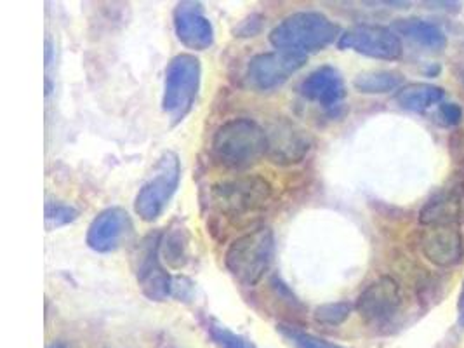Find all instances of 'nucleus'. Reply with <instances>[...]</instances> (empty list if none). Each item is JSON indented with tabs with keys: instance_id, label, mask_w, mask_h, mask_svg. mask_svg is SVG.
Here are the masks:
<instances>
[{
	"instance_id": "nucleus-1",
	"label": "nucleus",
	"mask_w": 464,
	"mask_h": 348,
	"mask_svg": "<svg viewBox=\"0 0 464 348\" xmlns=\"http://www.w3.org/2000/svg\"><path fill=\"white\" fill-rule=\"evenodd\" d=\"M211 153L219 166L246 171L268 153V134L253 119H230L214 132Z\"/></svg>"
},
{
	"instance_id": "nucleus-2",
	"label": "nucleus",
	"mask_w": 464,
	"mask_h": 348,
	"mask_svg": "<svg viewBox=\"0 0 464 348\" xmlns=\"http://www.w3.org/2000/svg\"><path fill=\"white\" fill-rule=\"evenodd\" d=\"M341 37L338 23L318 11H297L285 16L270 32V43L276 51L308 56L336 43Z\"/></svg>"
},
{
	"instance_id": "nucleus-3",
	"label": "nucleus",
	"mask_w": 464,
	"mask_h": 348,
	"mask_svg": "<svg viewBox=\"0 0 464 348\" xmlns=\"http://www.w3.org/2000/svg\"><path fill=\"white\" fill-rule=\"evenodd\" d=\"M274 255V230L270 227H259L233 240L227 249L225 265L238 283L253 287L270 270Z\"/></svg>"
},
{
	"instance_id": "nucleus-4",
	"label": "nucleus",
	"mask_w": 464,
	"mask_h": 348,
	"mask_svg": "<svg viewBox=\"0 0 464 348\" xmlns=\"http://www.w3.org/2000/svg\"><path fill=\"white\" fill-rule=\"evenodd\" d=\"M274 196V187L268 179L246 174L232 179H223L212 185L209 198L212 208L230 218H244L265 209Z\"/></svg>"
},
{
	"instance_id": "nucleus-5",
	"label": "nucleus",
	"mask_w": 464,
	"mask_h": 348,
	"mask_svg": "<svg viewBox=\"0 0 464 348\" xmlns=\"http://www.w3.org/2000/svg\"><path fill=\"white\" fill-rule=\"evenodd\" d=\"M202 82V65L195 54H178L169 62L164 77L162 110L172 124L181 122L190 113Z\"/></svg>"
},
{
	"instance_id": "nucleus-6",
	"label": "nucleus",
	"mask_w": 464,
	"mask_h": 348,
	"mask_svg": "<svg viewBox=\"0 0 464 348\" xmlns=\"http://www.w3.org/2000/svg\"><path fill=\"white\" fill-rule=\"evenodd\" d=\"M179 181H181V160L178 153L168 150L160 155V159L153 168V173L136 196L134 200L136 215L147 223H151L162 217V213L169 206L170 198L179 188Z\"/></svg>"
},
{
	"instance_id": "nucleus-7",
	"label": "nucleus",
	"mask_w": 464,
	"mask_h": 348,
	"mask_svg": "<svg viewBox=\"0 0 464 348\" xmlns=\"http://www.w3.org/2000/svg\"><path fill=\"white\" fill-rule=\"evenodd\" d=\"M160 232H151L141 240L136 256L134 272L141 293L151 302H166L172 296L174 277H170L168 268L162 265L160 256Z\"/></svg>"
},
{
	"instance_id": "nucleus-8",
	"label": "nucleus",
	"mask_w": 464,
	"mask_h": 348,
	"mask_svg": "<svg viewBox=\"0 0 464 348\" xmlns=\"http://www.w3.org/2000/svg\"><path fill=\"white\" fill-rule=\"evenodd\" d=\"M338 47L344 51L350 49L382 62H397L403 54L401 39L393 32L392 26L367 23L355 24L343 32L339 37Z\"/></svg>"
},
{
	"instance_id": "nucleus-9",
	"label": "nucleus",
	"mask_w": 464,
	"mask_h": 348,
	"mask_svg": "<svg viewBox=\"0 0 464 348\" xmlns=\"http://www.w3.org/2000/svg\"><path fill=\"white\" fill-rule=\"evenodd\" d=\"M306 60L308 56L287 51H270L256 54L246 70V81L254 91H274L276 87L284 86L295 73L306 65Z\"/></svg>"
},
{
	"instance_id": "nucleus-10",
	"label": "nucleus",
	"mask_w": 464,
	"mask_h": 348,
	"mask_svg": "<svg viewBox=\"0 0 464 348\" xmlns=\"http://www.w3.org/2000/svg\"><path fill=\"white\" fill-rule=\"evenodd\" d=\"M401 302V284L390 276H381L360 293L355 310L367 324L384 326L399 314Z\"/></svg>"
},
{
	"instance_id": "nucleus-11",
	"label": "nucleus",
	"mask_w": 464,
	"mask_h": 348,
	"mask_svg": "<svg viewBox=\"0 0 464 348\" xmlns=\"http://www.w3.org/2000/svg\"><path fill=\"white\" fill-rule=\"evenodd\" d=\"M132 234V219L122 208H106L87 228V246L96 253L117 251Z\"/></svg>"
},
{
	"instance_id": "nucleus-12",
	"label": "nucleus",
	"mask_w": 464,
	"mask_h": 348,
	"mask_svg": "<svg viewBox=\"0 0 464 348\" xmlns=\"http://www.w3.org/2000/svg\"><path fill=\"white\" fill-rule=\"evenodd\" d=\"M268 134L266 157L280 166H291L301 162L312 149V140L306 130L295 126L287 119H276Z\"/></svg>"
},
{
	"instance_id": "nucleus-13",
	"label": "nucleus",
	"mask_w": 464,
	"mask_h": 348,
	"mask_svg": "<svg viewBox=\"0 0 464 348\" xmlns=\"http://www.w3.org/2000/svg\"><path fill=\"white\" fill-rule=\"evenodd\" d=\"M299 94L327 111L339 109L346 98V84L336 66L324 65L308 73L297 87Z\"/></svg>"
},
{
	"instance_id": "nucleus-14",
	"label": "nucleus",
	"mask_w": 464,
	"mask_h": 348,
	"mask_svg": "<svg viewBox=\"0 0 464 348\" xmlns=\"http://www.w3.org/2000/svg\"><path fill=\"white\" fill-rule=\"evenodd\" d=\"M174 32L179 43L193 51H206L214 44V26L198 2H181L174 9Z\"/></svg>"
},
{
	"instance_id": "nucleus-15",
	"label": "nucleus",
	"mask_w": 464,
	"mask_h": 348,
	"mask_svg": "<svg viewBox=\"0 0 464 348\" xmlns=\"http://www.w3.org/2000/svg\"><path fill=\"white\" fill-rule=\"evenodd\" d=\"M420 223L424 227L464 223V176L456 174L447 188L437 192L422 206Z\"/></svg>"
},
{
	"instance_id": "nucleus-16",
	"label": "nucleus",
	"mask_w": 464,
	"mask_h": 348,
	"mask_svg": "<svg viewBox=\"0 0 464 348\" xmlns=\"http://www.w3.org/2000/svg\"><path fill=\"white\" fill-rule=\"evenodd\" d=\"M421 249L428 261L449 268L463 260L464 240L459 225L426 227L421 236Z\"/></svg>"
},
{
	"instance_id": "nucleus-17",
	"label": "nucleus",
	"mask_w": 464,
	"mask_h": 348,
	"mask_svg": "<svg viewBox=\"0 0 464 348\" xmlns=\"http://www.w3.org/2000/svg\"><path fill=\"white\" fill-rule=\"evenodd\" d=\"M393 32L407 39L409 43L418 45L428 53H442L447 47V35L442 28L435 23L426 22L421 18H401L392 23Z\"/></svg>"
},
{
	"instance_id": "nucleus-18",
	"label": "nucleus",
	"mask_w": 464,
	"mask_h": 348,
	"mask_svg": "<svg viewBox=\"0 0 464 348\" xmlns=\"http://www.w3.org/2000/svg\"><path fill=\"white\" fill-rule=\"evenodd\" d=\"M443 96V87L426 82H412L397 91L395 102L399 103L401 109L422 113L431 107H439L442 103Z\"/></svg>"
},
{
	"instance_id": "nucleus-19",
	"label": "nucleus",
	"mask_w": 464,
	"mask_h": 348,
	"mask_svg": "<svg viewBox=\"0 0 464 348\" xmlns=\"http://www.w3.org/2000/svg\"><path fill=\"white\" fill-rule=\"evenodd\" d=\"M401 84H403V75L395 70L362 72L353 81V86L362 94H388L401 89L403 87Z\"/></svg>"
},
{
	"instance_id": "nucleus-20",
	"label": "nucleus",
	"mask_w": 464,
	"mask_h": 348,
	"mask_svg": "<svg viewBox=\"0 0 464 348\" xmlns=\"http://www.w3.org/2000/svg\"><path fill=\"white\" fill-rule=\"evenodd\" d=\"M190 236L183 227H170L160 239V256L170 268H183L188 263Z\"/></svg>"
},
{
	"instance_id": "nucleus-21",
	"label": "nucleus",
	"mask_w": 464,
	"mask_h": 348,
	"mask_svg": "<svg viewBox=\"0 0 464 348\" xmlns=\"http://www.w3.org/2000/svg\"><path fill=\"white\" fill-rule=\"evenodd\" d=\"M276 333L293 348H346L334 342L324 340L308 331H303L301 327H295L293 324H278Z\"/></svg>"
},
{
	"instance_id": "nucleus-22",
	"label": "nucleus",
	"mask_w": 464,
	"mask_h": 348,
	"mask_svg": "<svg viewBox=\"0 0 464 348\" xmlns=\"http://www.w3.org/2000/svg\"><path fill=\"white\" fill-rule=\"evenodd\" d=\"M206 327L214 345L218 348H256L251 340L235 333L230 327L218 323L216 319H208Z\"/></svg>"
},
{
	"instance_id": "nucleus-23",
	"label": "nucleus",
	"mask_w": 464,
	"mask_h": 348,
	"mask_svg": "<svg viewBox=\"0 0 464 348\" xmlns=\"http://www.w3.org/2000/svg\"><path fill=\"white\" fill-rule=\"evenodd\" d=\"M355 304L350 302H336V304H320L314 312V317L322 326L336 327L346 323L353 312Z\"/></svg>"
},
{
	"instance_id": "nucleus-24",
	"label": "nucleus",
	"mask_w": 464,
	"mask_h": 348,
	"mask_svg": "<svg viewBox=\"0 0 464 348\" xmlns=\"http://www.w3.org/2000/svg\"><path fill=\"white\" fill-rule=\"evenodd\" d=\"M77 218H79V209H75L72 204H64V202H47L45 204L44 219H45V228L49 232L73 223Z\"/></svg>"
},
{
	"instance_id": "nucleus-25",
	"label": "nucleus",
	"mask_w": 464,
	"mask_h": 348,
	"mask_svg": "<svg viewBox=\"0 0 464 348\" xmlns=\"http://www.w3.org/2000/svg\"><path fill=\"white\" fill-rule=\"evenodd\" d=\"M437 121L447 126V128H454L459 126L463 121V109L458 103H440L437 110Z\"/></svg>"
},
{
	"instance_id": "nucleus-26",
	"label": "nucleus",
	"mask_w": 464,
	"mask_h": 348,
	"mask_svg": "<svg viewBox=\"0 0 464 348\" xmlns=\"http://www.w3.org/2000/svg\"><path fill=\"white\" fill-rule=\"evenodd\" d=\"M450 155L454 164L458 166V174L464 176V130H459L456 134H452L450 138Z\"/></svg>"
},
{
	"instance_id": "nucleus-27",
	"label": "nucleus",
	"mask_w": 464,
	"mask_h": 348,
	"mask_svg": "<svg viewBox=\"0 0 464 348\" xmlns=\"http://www.w3.org/2000/svg\"><path fill=\"white\" fill-rule=\"evenodd\" d=\"M261 26H263V18L253 14L249 20L242 22V24L235 30V37H256L259 32H261Z\"/></svg>"
},
{
	"instance_id": "nucleus-28",
	"label": "nucleus",
	"mask_w": 464,
	"mask_h": 348,
	"mask_svg": "<svg viewBox=\"0 0 464 348\" xmlns=\"http://www.w3.org/2000/svg\"><path fill=\"white\" fill-rule=\"evenodd\" d=\"M191 293H193V284L185 277H176L174 284H172V296L178 298L179 302H188V298H191Z\"/></svg>"
},
{
	"instance_id": "nucleus-29",
	"label": "nucleus",
	"mask_w": 464,
	"mask_h": 348,
	"mask_svg": "<svg viewBox=\"0 0 464 348\" xmlns=\"http://www.w3.org/2000/svg\"><path fill=\"white\" fill-rule=\"evenodd\" d=\"M424 5H428V9H442L447 13H459L461 11V4L459 2H440V0H435V2H424Z\"/></svg>"
},
{
	"instance_id": "nucleus-30",
	"label": "nucleus",
	"mask_w": 464,
	"mask_h": 348,
	"mask_svg": "<svg viewBox=\"0 0 464 348\" xmlns=\"http://www.w3.org/2000/svg\"><path fill=\"white\" fill-rule=\"evenodd\" d=\"M456 73H458V77H459V81L464 86V45L459 49L458 58H456Z\"/></svg>"
},
{
	"instance_id": "nucleus-31",
	"label": "nucleus",
	"mask_w": 464,
	"mask_h": 348,
	"mask_svg": "<svg viewBox=\"0 0 464 348\" xmlns=\"http://www.w3.org/2000/svg\"><path fill=\"white\" fill-rule=\"evenodd\" d=\"M458 323H459V326L464 327V283L459 291V298H458Z\"/></svg>"
},
{
	"instance_id": "nucleus-32",
	"label": "nucleus",
	"mask_w": 464,
	"mask_h": 348,
	"mask_svg": "<svg viewBox=\"0 0 464 348\" xmlns=\"http://www.w3.org/2000/svg\"><path fill=\"white\" fill-rule=\"evenodd\" d=\"M47 348H77L73 343H68V342H56L53 345H49Z\"/></svg>"
}]
</instances>
